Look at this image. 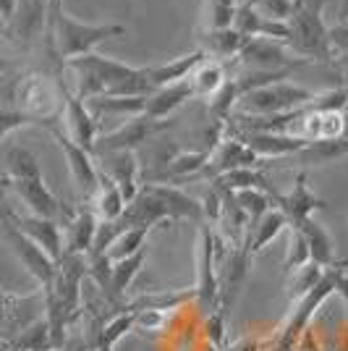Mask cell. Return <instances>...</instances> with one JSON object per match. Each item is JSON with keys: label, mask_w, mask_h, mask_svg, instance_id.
<instances>
[{"label": "cell", "mask_w": 348, "mask_h": 351, "mask_svg": "<svg viewBox=\"0 0 348 351\" xmlns=\"http://www.w3.org/2000/svg\"><path fill=\"white\" fill-rule=\"evenodd\" d=\"M76 76V95L89 97H149L155 89L147 79L145 69H136L121 60L89 53L82 58L63 63Z\"/></svg>", "instance_id": "cell-1"}, {"label": "cell", "mask_w": 348, "mask_h": 351, "mask_svg": "<svg viewBox=\"0 0 348 351\" xmlns=\"http://www.w3.org/2000/svg\"><path fill=\"white\" fill-rule=\"evenodd\" d=\"M47 34H50V43H53L58 60L69 63L73 58L89 56L105 40L126 34V27L123 24H84V21H76L63 11L58 0V3L47 5Z\"/></svg>", "instance_id": "cell-2"}, {"label": "cell", "mask_w": 348, "mask_h": 351, "mask_svg": "<svg viewBox=\"0 0 348 351\" xmlns=\"http://www.w3.org/2000/svg\"><path fill=\"white\" fill-rule=\"evenodd\" d=\"M63 79L47 73H27L14 87V110L29 118L32 123H53L63 108Z\"/></svg>", "instance_id": "cell-3"}, {"label": "cell", "mask_w": 348, "mask_h": 351, "mask_svg": "<svg viewBox=\"0 0 348 351\" xmlns=\"http://www.w3.org/2000/svg\"><path fill=\"white\" fill-rule=\"evenodd\" d=\"M314 92L299 87L293 82H275L254 92H247L244 97H238L233 113H244V116H280L288 110H299L304 105L312 103Z\"/></svg>", "instance_id": "cell-4"}, {"label": "cell", "mask_w": 348, "mask_h": 351, "mask_svg": "<svg viewBox=\"0 0 348 351\" xmlns=\"http://www.w3.org/2000/svg\"><path fill=\"white\" fill-rule=\"evenodd\" d=\"M288 47L296 58L301 60H330V45H327V24L322 19V11L314 8H296V14L288 21Z\"/></svg>", "instance_id": "cell-5"}, {"label": "cell", "mask_w": 348, "mask_h": 351, "mask_svg": "<svg viewBox=\"0 0 348 351\" xmlns=\"http://www.w3.org/2000/svg\"><path fill=\"white\" fill-rule=\"evenodd\" d=\"M0 234L5 236V241L14 249L16 260L27 267V273L34 276L42 289H47L53 280V273H55V263L45 254L42 247H37L24 231L16 228V223L8 218V207L3 205V199H0Z\"/></svg>", "instance_id": "cell-6"}, {"label": "cell", "mask_w": 348, "mask_h": 351, "mask_svg": "<svg viewBox=\"0 0 348 351\" xmlns=\"http://www.w3.org/2000/svg\"><path fill=\"white\" fill-rule=\"evenodd\" d=\"M236 63L244 66V71H293L299 66H306L309 60L296 58L283 43L264 37H247L241 53L236 56Z\"/></svg>", "instance_id": "cell-7"}, {"label": "cell", "mask_w": 348, "mask_h": 351, "mask_svg": "<svg viewBox=\"0 0 348 351\" xmlns=\"http://www.w3.org/2000/svg\"><path fill=\"white\" fill-rule=\"evenodd\" d=\"M197 286H194V299L199 302L204 317L220 309V283L218 270H215V247H212V226L202 223L199 228V241H197Z\"/></svg>", "instance_id": "cell-8"}, {"label": "cell", "mask_w": 348, "mask_h": 351, "mask_svg": "<svg viewBox=\"0 0 348 351\" xmlns=\"http://www.w3.org/2000/svg\"><path fill=\"white\" fill-rule=\"evenodd\" d=\"M47 126H50V134L55 136V142H58V147L63 149V155H66L73 186H76V194H79L82 205H92L95 202V194H97V165H95L92 152H87V149H82L76 142H71L63 129L53 126V123H47Z\"/></svg>", "instance_id": "cell-9"}, {"label": "cell", "mask_w": 348, "mask_h": 351, "mask_svg": "<svg viewBox=\"0 0 348 351\" xmlns=\"http://www.w3.org/2000/svg\"><path fill=\"white\" fill-rule=\"evenodd\" d=\"M262 158L249 149L238 136H233L231 132L220 134L218 145L210 149V160H207V168H204V178H218L220 173H228V171H236V168H260Z\"/></svg>", "instance_id": "cell-10"}, {"label": "cell", "mask_w": 348, "mask_h": 351, "mask_svg": "<svg viewBox=\"0 0 348 351\" xmlns=\"http://www.w3.org/2000/svg\"><path fill=\"white\" fill-rule=\"evenodd\" d=\"M162 129H168V121H152L147 116H134L116 132L97 136L95 147H92V158L102 155V152H116V149H136L142 142H149Z\"/></svg>", "instance_id": "cell-11"}, {"label": "cell", "mask_w": 348, "mask_h": 351, "mask_svg": "<svg viewBox=\"0 0 348 351\" xmlns=\"http://www.w3.org/2000/svg\"><path fill=\"white\" fill-rule=\"evenodd\" d=\"M95 160H100L97 168L121 189L126 202H131L139 194V189H142V184H139L142 165H139V158H136V149L102 152V155H95Z\"/></svg>", "instance_id": "cell-12"}, {"label": "cell", "mask_w": 348, "mask_h": 351, "mask_svg": "<svg viewBox=\"0 0 348 351\" xmlns=\"http://www.w3.org/2000/svg\"><path fill=\"white\" fill-rule=\"evenodd\" d=\"M63 121H66V136L76 142L82 149L92 152L95 139H97V118L89 113L87 103L66 87L63 89Z\"/></svg>", "instance_id": "cell-13"}, {"label": "cell", "mask_w": 348, "mask_h": 351, "mask_svg": "<svg viewBox=\"0 0 348 351\" xmlns=\"http://www.w3.org/2000/svg\"><path fill=\"white\" fill-rule=\"evenodd\" d=\"M273 202H275L277 210L286 215L288 228L290 226H296V223H301L304 218H312L317 210H325V199L317 197L314 191L309 189V184H306V173H296L293 189H290L288 194L275 191V194H273Z\"/></svg>", "instance_id": "cell-14"}, {"label": "cell", "mask_w": 348, "mask_h": 351, "mask_svg": "<svg viewBox=\"0 0 348 351\" xmlns=\"http://www.w3.org/2000/svg\"><path fill=\"white\" fill-rule=\"evenodd\" d=\"M8 218L14 220L16 228L24 231L37 247H42V252L53 263H58L63 257V231H60L58 220L40 218V215H32V213L29 215H16L11 210H8Z\"/></svg>", "instance_id": "cell-15"}, {"label": "cell", "mask_w": 348, "mask_h": 351, "mask_svg": "<svg viewBox=\"0 0 348 351\" xmlns=\"http://www.w3.org/2000/svg\"><path fill=\"white\" fill-rule=\"evenodd\" d=\"M14 191L18 194V199L29 207L32 215H40V218L50 220H63L66 215V207L58 202V197L47 189L45 178H24V181H11Z\"/></svg>", "instance_id": "cell-16"}, {"label": "cell", "mask_w": 348, "mask_h": 351, "mask_svg": "<svg viewBox=\"0 0 348 351\" xmlns=\"http://www.w3.org/2000/svg\"><path fill=\"white\" fill-rule=\"evenodd\" d=\"M225 132H231L233 136H238L249 149H254L262 160H275V158H293L296 152H301L306 147V142L301 139H293V136H286V134H267V132H233L231 126L225 123L223 126Z\"/></svg>", "instance_id": "cell-17"}, {"label": "cell", "mask_w": 348, "mask_h": 351, "mask_svg": "<svg viewBox=\"0 0 348 351\" xmlns=\"http://www.w3.org/2000/svg\"><path fill=\"white\" fill-rule=\"evenodd\" d=\"M233 29L238 32V34H244V37H264V40H275V43H283V45H288V37H290L288 24L264 19L257 8L244 5V3L236 11Z\"/></svg>", "instance_id": "cell-18"}, {"label": "cell", "mask_w": 348, "mask_h": 351, "mask_svg": "<svg viewBox=\"0 0 348 351\" xmlns=\"http://www.w3.org/2000/svg\"><path fill=\"white\" fill-rule=\"evenodd\" d=\"M97 234V215L95 207L82 205L79 213H73L66 223V234H63V254H89L92 241Z\"/></svg>", "instance_id": "cell-19"}, {"label": "cell", "mask_w": 348, "mask_h": 351, "mask_svg": "<svg viewBox=\"0 0 348 351\" xmlns=\"http://www.w3.org/2000/svg\"><path fill=\"white\" fill-rule=\"evenodd\" d=\"M191 97H194V89H191L189 79L175 82L171 87L155 89V92L147 97L145 116L152 118V121H165V118L173 116L184 103H189Z\"/></svg>", "instance_id": "cell-20"}, {"label": "cell", "mask_w": 348, "mask_h": 351, "mask_svg": "<svg viewBox=\"0 0 348 351\" xmlns=\"http://www.w3.org/2000/svg\"><path fill=\"white\" fill-rule=\"evenodd\" d=\"M204 58H207V53L199 47V50H194V53H189V56H181V58H173V60H168V63H160V66H145L147 79H149L152 89L171 87V84H175V82L189 79V73L194 71Z\"/></svg>", "instance_id": "cell-21"}, {"label": "cell", "mask_w": 348, "mask_h": 351, "mask_svg": "<svg viewBox=\"0 0 348 351\" xmlns=\"http://www.w3.org/2000/svg\"><path fill=\"white\" fill-rule=\"evenodd\" d=\"M290 228H299L306 239V247H309V260L314 265H319L322 270L333 267L335 265V244L333 236L327 234V228H322L314 218H304L301 223L290 226Z\"/></svg>", "instance_id": "cell-22"}, {"label": "cell", "mask_w": 348, "mask_h": 351, "mask_svg": "<svg viewBox=\"0 0 348 351\" xmlns=\"http://www.w3.org/2000/svg\"><path fill=\"white\" fill-rule=\"evenodd\" d=\"M147 186L162 199V205L168 207L171 220H194V223H202L204 220L202 202L191 199L186 191H181L173 184H147Z\"/></svg>", "instance_id": "cell-23"}, {"label": "cell", "mask_w": 348, "mask_h": 351, "mask_svg": "<svg viewBox=\"0 0 348 351\" xmlns=\"http://www.w3.org/2000/svg\"><path fill=\"white\" fill-rule=\"evenodd\" d=\"M147 260V247L139 249L136 254H131L126 260H118L113 263V278H110V289H108V296H102L108 304H113V307H121L123 302H126V291H129L131 280L139 276V270H142V265Z\"/></svg>", "instance_id": "cell-24"}, {"label": "cell", "mask_w": 348, "mask_h": 351, "mask_svg": "<svg viewBox=\"0 0 348 351\" xmlns=\"http://www.w3.org/2000/svg\"><path fill=\"white\" fill-rule=\"evenodd\" d=\"M228 79L231 76H228L225 63H218V60L210 58V56L189 73V84L194 89V97H202V100H212Z\"/></svg>", "instance_id": "cell-25"}, {"label": "cell", "mask_w": 348, "mask_h": 351, "mask_svg": "<svg viewBox=\"0 0 348 351\" xmlns=\"http://www.w3.org/2000/svg\"><path fill=\"white\" fill-rule=\"evenodd\" d=\"M92 207H95V215L100 223H116L121 218V213L126 210V199H123L121 189L102 173L100 168H97V194H95Z\"/></svg>", "instance_id": "cell-26"}, {"label": "cell", "mask_w": 348, "mask_h": 351, "mask_svg": "<svg viewBox=\"0 0 348 351\" xmlns=\"http://www.w3.org/2000/svg\"><path fill=\"white\" fill-rule=\"evenodd\" d=\"M202 50L212 58H233L241 53V47L247 43L244 34L233 29H202Z\"/></svg>", "instance_id": "cell-27"}, {"label": "cell", "mask_w": 348, "mask_h": 351, "mask_svg": "<svg viewBox=\"0 0 348 351\" xmlns=\"http://www.w3.org/2000/svg\"><path fill=\"white\" fill-rule=\"evenodd\" d=\"M212 186L223 191H241V189H262L275 194L270 178L262 173L260 168H236L228 173H220L218 178H212Z\"/></svg>", "instance_id": "cell-28"}, {"label": "cell", "mask_w": 348, "mask_h": 351, "mask_svg": "<svg viewBox=\"0 0 348 351\" xmlns=\"http://www.w3.org/2000/svg\"><path fill=\"white\" fill-rule=\"evenodd\" d=\"M84 103H87L89 113L97 118V121L105 116L134 118V116H145L147 97H89Z\"/></svg>", "instance_id": "cell-29"}, {"label": "cell", "mask_w": 348, "mask_h": 351, "mask_svg": "<svg viewBox=\"0 0 348 351\" xmlns=\"http://www.w3.org/2000/svg\"><path fill=\"white\" fill-rule=\"evenodd\" d=\"M288 228V220H286V215L277 210V207H270L264 215H262V220L254 226V231H251V241H249V252L251 254H260L262 249H267L273 241H275L277 236L283 234Z\"/></svg>", "instance_id": "cell-30"}, {"label": "cell", "mask_w": 348, "mask_h": 351, "mask_svg": "<svg viewBox=\"0 0 348 351\" xmlns=\"http://www.w3.org/2000/svg\"><path fill=\"white\" fill-rule=\"evenodd\" d=\"M5 162V173L8 181H24V178H42L40 162L34 158V152L21 145H11L3 155Z\"/></svg>", "instance_id": "cell-31"}, {"label": "cell", "mask_w": 348, "mask_h": 351, "mask_svg": "<svg viewBox=\"0 0 348 351\" xmlns=\"http://www.w3.org/2000/svg\"><path fill=\"white\" fill-rule=\"evenodd\" d=\"M233 202L238 205V210L247 215L249 220V236L254 231V226L262 220V215L275 207L273 202V194L270 191H262V189H241V191H233Z\"/></svg>", "instance_id": "cell-32"}, {"label": "cell", "mask_w": 348, "mask_h": 351, "mask_svg": "<svg viewBox=\"0 0 348 351\" xmlns=\"http://www.w3.org/2000/svg\"><path fill=\"white\" fill-rule=\"evenodd\" d=\"M343 155H348V142L340 136V139H325V142H309V145L296 152L293 158L304 162V165H325V162L340 160Z\"/></svg>", "instance_id": "cell-33"}, {"label": "cell", "mask_w": 348, "mask_h": 351, "mask_svg": "<svg viewBox=\"0 0 348 351\" xmlns=\"http://www.w3.org/2000/svg\"><path fill=\"white\" fill-rule=\"evenodd\" d=\"M11 349L14 351H50L53 349L47 317L42 315V317H37L34 322H29V325L11 341Z\"/></svg>", "instance_id": "cell-34"}, {"label": "cell", "mask_w": 348, "mask_h": 351, "mask_svg": "<svg viewBox=\"0 0 348 351\" xmlns=\"http://www.w3.org/2000/svg\"><path fill=\"white\" fill-rule=\"evenodd\" d=\"M147 236H149L147 228H126V231H121V234L113 239V244L108 247L105 254H108L113 263L126 260V257H131V254H136L139 249H145Z\"/></svg>", "instance_id": "cell-35"}, {"label": "cell", "mask_w": 348, "mask_h": 351, "mask_svg": "<svg viewBox=\"0 0 348 351\" xmlns=\"http://www.w3.org/2000/svg\"><path fill=\"white\" fill-rule=\"evenodd\" d=\"M134 325H136V315H131V312H118V315H113L110 320L102 325L100 336H97V349H102V346L116 349V343L123 336H129L131 330H134Z\"/></svg>", "instance_id": "cell-36"}, {"label": "cell", "mask_w": 348, "mask_h": 351, "mask_svg": "<svg viewBox=\"0 0 348 351\" xmlns=\"http://www.w3.org/2000/svg\"><path fill=\"white\" fill-rule=\"evenodd\" d=\"M322 273H325V270L314 263H309V265H304V267H299V270H293L288 278V286H286V289H288L286 296H288L290 302H299L301 296H306V293L317 286L319 278H322Z\"/></svg>", "instance_id": "cell-37"}, {"label": "cell", "mask_w": 348, "mask_h": 351, "mask_svg": "<svg viewBox=\"0 0 348 351\" xmlns=\"http://www.w3.org/2000/svg\"><path fill=\"white\" fill-rule=\"evenodd\" d=\"M238 11L236 0H207V24L204 29H231Z\"/></svg>", "instance_id": "cell-38"}, {"label": "cell", "mask_w": 348, "mask_h": 351, "mask_svg": "<svg viewBox=\"0 0 348 351\" xmlns=\"http://www.w3.org/2000/svg\"><path fill=\"white\" fill-rule=\"evenodd\" d=\"M309 263L312 260H309V247H306L304 234L299 228H290V244H288V254L283 260V270L290 276L293 270H299V267H304Z\"/></svg>", "instance_id": "cell-39"}, {"label": "cell", "mask_w": 348, "mask_h": 351, "mask_svg": "<svg viewBox=\"0 0 348 351\" xmlns=\"http://www.w3.org/2000/svg\"><path fill=\"white\" fill-rule=\"evenodd\" d=\"M251 8H257L264 19H273V21H283V24H288L290 16L296 14V0H260L257 5H251Z\"/></svg>", "instance_id": "cell-40"}, {"label": "cell", "mask_w": 348, "mask_h": 351, "mask_svg": "<svg viewBox=\"0 0 348 351\" xmlns=\"http://www.w3.org/2000/svg\"><path fill=\"white\" fill-rule=\"evenodd\" d=\"M327 45L333 58L348 56V21H338L335 27H327Z\"/></svg>", "instance_id": "cell-41"}, {"label": "cell", "mask_w": 348, "mask_h": 351, "mask_svg": "<svg viewBox=\"0 0 348 351\" xmlns=\"http://www.w3.org/2000/svg\"><path fill=\"white\" fill-rule=\"evenodd\" d=\"M225 320H228V315H223L220 309H215L212 315H207V317H204V330H207V338H210V343H212V346H218V349H223V341H225Z\"/></svg>", "instance_id": "cell-42"}, {"label": "cell", "mask_w": 348, "mask_h": 351, "mask_svg": "<svg viewBox=\"0 0 348 351\" xmlns=\"http://www.w3.org/2000/svg\"><path fill=\"white\" fill-rule=\"evenodd\" d=\"M335 293H338V296L343 299V307H346V317H343V330H340V338H338V346H335V351H348V270H346V267L340 270V278H338Z\"/></svg>", "instance_id": "cell-43"}, {"label": "cell", "mask_w": 348, "mask_h": 351, "mask_svg": "<svg viewBox=\"0 0 348 351\" xmlns=\"http://www.w3.org/2000/svg\"><path fill=\"white\" fill-rule=\"evenodd\" d=\"M296 351H325L322 349V343H319L317 333H314V328L309 325L304 333H301V338H299V343H296Z\"/></svg>", "instance_id": "cell-44"}, {"label": "cell", "mask_w": 348, "mask_h": 351, "mask_svg": "<svg viewBox=\"0 0 348 351\" xmlns=\"http://www.w3.org/2000/svg\"><path fill=\"white\" fill-rule=\"evenodd\" d=\"M16 5H18V0H0V24H3V29H5L8 21L14 19ZM3 34H5V32H3Z\"/></svg>", "instance_id": "cell-45"}, {"label": "cell", "mask_w": 348, "mask_h": 351, "mask_svg": "<svg viewBox=\"0 0 348 351\" xmlns=\"http://www.w3.org/2000/svg\"><path fill=\"white\" fill-rule=\"evenodd\" d=\"M296 5H301V8H314V11H322V8H325V0H296Z\"/></svg>", "instance_id": "cell-46"}, {"label": "cell", "mask_w": 348, "mask_h": 351, "mask_svg": "<svg viewBox=\"0 0 348 351\" xmlns=\"http://www.w3.org/2000/svg\"><path fill=\"white\" fill-rule=\"evenodd\" d=\"M338 21H348V0H343L338 8Z\"/></svg>", "instance_id": "cell-47"}, {"label": "cell", "mask_w": 348, "mask_h": 351, "mask_svg": "<svg viewBox=\"0 0 348 351\" xmlns=\"http://www.w3.org/2000/svg\"><path fill=\"white\" fill-rule=\"evenodd\" d=\"M343 139L348 142V108L343 110Z\"/></svg>", "instance_id": "cell-48"}, {"label": "cell", "mask_w": 348, "mask_h": 351, "mask_svg": "<svg viewBox=\"0 0 348 351\" xmlns=\"http://www.w3.org/2000/svg\"><path fill=\"white\" fill-rule=\"evenodd\" d=\"M260 0H244V5H257Z\"/></svg>", "instance_id": "cell-49"}, {"label": "cell", "mask_w": 348, "mask_h": 351, "mask_svg": "<svg viewBox=\"0 0 348 351\" xmlns=\"http://www.w3.org/2000/svg\"><path fill=\"white\" fill-rule=\"evenodd\" d=\"M45 3H47V5H50V3H58V0H45Z\"/></svg>", "instance_id": "cell-50"}, {"label": "cell", "mask_w": 348, "mask_h": 351, "mask_svg": "<svg viewBox=\"0 0 348 351\" xmlns=\"http://www.w3.org/2000/svg\"><path fill=\"white\" fill-rule=\"evenodd\" d=\"M87 351H97V349H87Z\"/></svg>", "instance_id": "cell-51"}, {"label": "cell", "mask_w": 348, "mask_h": 351, "mask_svg": "<svg viewBox=\"0 0 348 351\" xmlns=\"http://www.w3.org/2000/svg\"><path fill=\"white\" fill-rule=\"evenodd\" d=\"M50 351H60V349H50Z\"/></svg>", "instance_id": "cell-52"}, {"label": "cell", "mask_w": 348, "mask_h": 351, "mask_svg": "<svg viewBox=\"0 0 348 351\" xmlns=\"http://www.w3.org/2000/svg\"><path fill=\"white\" fill-rule=\"evenodd\" d=\"M11 351H14V349H11Z\"/></svg>", "instance_id": "cell-53"}, {"label": "cell", "mask_w": 348, "mask_h": 351, "mask_svg": "<svg viewBox=\"0 0 348 351\" xmlns=\"http://www.w3.org/2000/svg\"><path fill=\"white\" fill-rule=\"evenodd\" d=\"M346 267H348V265H346Z\"/></svg>", "instance_id": "cell-54"}]
</instances>
